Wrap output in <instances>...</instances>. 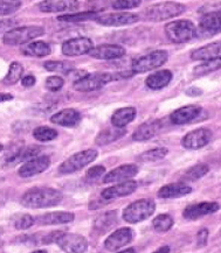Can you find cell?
Returning <instances> with one entry per match:
<instances>
[{"mask_svg":"<svg viewBox=\"0 0 221 253\" xmlns=\"http://www.w3.org/2000/svg\"><path fill=\"white\" fill-rule=\"evenodd\" d=\"M126 50L119 44H100L94 47L89 55L96 60H117L125 55Z\"/></svg>","mask_w":221,"mask_h":253,"instance_id":"19","label":"cell"},{"mask_svg":"<svg viewBox=\"0 0 221 253\" xmlns=\"http://www.w3.org/2000/svg\"><path fill=\"white\" fill-rule=\"evenodd\" d=\"M152 225L157 232H167L173 226V218L167 213H162L152 220Z\"/></svg>","mask_w":221,"mask_h":253,"instance_id":"38","label":"cell"},{"mask_svg":"<svg viewBox=\"0 0 221 253\" xmlns=\"http://www.w3.org/2000/svg\"><path fill=\"white\" fill-rule=\"evenodd\" d=\"M221 57V41L213 42L206 46L198 48L191 53V58L193 61H210Z\"/></svg>","mask_w":221,"mask_h":253,"instance_id":"25","label":"cell"},{"mask_svg":"<svg viewBox=\"0 0 221 253\" xmlns=\"http://www.w3.org/2000/svg\"><path fill=\"white\" fill-rule=\"evenodd\" d=\"M192 191V188L185 183H170L165 184L158 190V196L161 199H178L186 196Z\"/></svg>","mask_w":221,"mask_h":253,"instance_id":"27","label":"cell"},{"mask_svg":"<svg viewBox=\"0 0 221 253\" xmlns=\"http://www.w3.org/2000/svg\"><path fill=\"white\" fill-rule=\"evenodd\" d=\"M136 117H137V110L132 106L118 109L112 113L111 124L113 127L124 128L126 125L135 121Z\"/></svg>","mask_w":221,"mask_h":253,"instance_id":"28","label":"cell"},{"mask_svg":"<svg viewBox=\"0 0 221 253\" xmlns=\"http://www.w3.org/2000/svg\"><path fill=\"white\" fill-rule=\"evenodd\" d=\"M60 21H66V22H79V21H88V20H97V13L93 11L88 12H79L75 14H64L60 15L57 18Z\"/></svg>","mask_w":221,"mask_h":253,"instance_id":"35","label":"cell"},{"mask_svg":"<svg viewBox=\"0 0 221 253\" xmlns=\"http://www.w3.org/2000/svg\"><path fill=\"white\" fill-rule=\"evenodd\" d=\"M35 82H37V80H35V77L33 75H27V76H25L24 79L21 80V84L25 87L33 86L34 84H35Z\"/></svg>","mask_w":221,"mask_h":253,"instance_id":"47","label":"cell"},{"mask_svg":"<svg viewBox=\"0 0 221 253\" xmlns=\"http://www.w3.org/2000/svg\"><path fill=\"white\" fill-rule=\"evenodd\" d=\"M207 241H209V230H200L197 235V245L199 248H203V246L207 244Z\"/></svg>","mask_w":221,"mask_h":253,"instance_id":"46","label":"cell"},{"mask_svg":"<svg viewBox=\"0 0 221 253\" xmlns=\"http://www.w3.org/2000/svg\"><path fill=\"white\" fill-rule=\"evenodd\" d=\"M117 253H137L136 252V250L135 249H128V250H124V251H122V252H117Z\"/></svg>","mask_w":221,"mask_h":253,"instance_id":"51","label":"cell"},{"mask_svg":"<svg viewBox=\"0 0 221 253\" xmlns=\"http://www.w3.org/2000/svg\"><path fill=\"white\" fill-rule=\"evenodd\" d=\"M44 34L45 29L40 26H24V27L13 28L6 32L2 37V42L7 46H20V44L25 46Z\"/></svg>","mask_w":221,"mask_h":253,"instance_id":"5","label":"cell"},{"mask_svg":"<svg viewBox=\"0 0 221 253\" xmlns=\"http://www.w3.org/2000/svg\"><path fill=\"white\" fill-rule=\"evenodd\" d=\"M142 4L141 0H116V1L111 2V6L113 9L117 11H123V9L129 8H136Z\"/></svg>","mask_w":221,"mask_h":253,"instance_id":"43","label":"cell"},{"mask_svg":"<svg viewBox=\"0 0 221 253\" xmlns=\"http://www.w3.org/2000/svg\"><path fill=\"white\" fill-rule=\"evenodd\" d=\"M197 27L190 20H174L165 25V35L173 43H185L197 37Z\"/></svg>","mask_w":221,"mask_h":253,"instance_id":"3","label":"cell"},{"mask_svg":"<svg viewBox=\"0 0 221 253\" xmlns=\"http://www.w3.org/2000/svg\"><path fill=\"white\" fill-rule=\"evenodd\" d=\"M99 157V152L96 150H86L81 151L79 153L73 154L69 157L67 160H64L62 164L58 167V171L61 174H71L75 173V171H79L83 169L84 167L88 166L89 164H92L96 160V158Z\"/></svg>","mask_w":221,"mask_h":253,"instance_id":"8","label":"cell"},{"mask_svg":"<svg viewBox=\"0 0 221 253\" xmlns=\"http://www.w3.org/2000/svg\"><path fill=\"white\" fill-rule=\"evenodd\" d=\"M22 74H24V67L15 61V62L11 63L7 75L5 76V79L2 82H4L5 85H13V84L19 82V80L21 79Z\"/></svg>","mask_w":221,"mask_h":253,"instance_id":"33","label":"cell"},{"mask_svg":"<svg viewBox=\"0 0 221 253\" xmlns=\"http://www.w3.org/2000/svg\"><path fill=\"white\" fill-rule=\"evenodd\" d=\"M117 223V213L116 211H108L105 215L100 216L95 220V229L99 230L100 232H106L111 226L116 225Z\"/></svg>","mask_w":221,"mask_h":253,"instance_id":"32","label":"cell"},{"mask_svg":"<svg viewBox=\"0 0 221 253\" xmlns=\"http://www.w3.org/2000/svg\"><path fill=\"white\" fill-rule=\"evenodd\" d=\"M105 174H106V168L101 166V165L89 168L87 171V176L88 178H90V180H96V178L103 176Z\"/></svg>","mask_w":221,"mask_h":253,"instance_id":"45","label":"cell"},{"mask_svg":"<svg viewBox=\"0 0 221 253\" xmlns=\"http://www.w3.org/2000/svg\"><path fill=\"white\" fill-rule=\"evenodd\" d=\"M62 199V194L57 189L37 187L26 191L21 197V204L26 208H31V209H45V208L58 206Z\"/></svg>","mask_w":221,"mask_h":253,"instance_id":"1","label":"cell"},{"mask_svg":"<svg viewBox=\"0 0 221 253\" xmlns=\"http://www.w3.org/2000/svg\"><path fill=\"white\" fill-rule=\"evenodd\" d=\"M44 68L48 71H53V73H62L64 75L70 73L73 69L70 62H63V61H47L44 63Z\"/></svg>","mask_w":221,"mask_h":253,"instance_id":"39","label":"cell"},{"mask_svg":"<svg viewBox=\"0 0 221 253\" xmlns=\"http://www.w3.org/2000/svg\"><path fill=\"white\" fill-rule=\"evenodd\" d=\"M172 79H173V74H172V71L164 69L149 75L145 80V84L146 86L151 90H161V89H164L165 86H167L172 81Z\"/></svg>","mask_w":221,"mask_h":253,"instance_id":"26","label":"cell"},{"mask_svg":"<svg viewBox=\"0 0 221 253\" xmlns=\"http://www.w3.org/2000/svg\"><path fill=\"white\" fill-rule=\"evenodd\" d=\"M156 210V203L151 199L137 200L123 210V219L130 224L143 222L154 215Z\"/></svg>","mask_w":221,"mask_h":253,"instance_id":"4","label":"cell"},{"mask_svg":"<svg viewBox=\"0 0 221 253\" xmlns=\"http://www.w3.org/2000/svg\"><path fill=\"white\" fill-rule=\"evenodd\" d=\"M219 209L220 206L217 202H200L185 208L183 216L187 220H196L201 217L217 212Z\"/></svg>","mask_w":221,"mask_h":253,"instance_id":"15","label":"cell"},{"mask_svg":"<svg viewBox=\"0 0 221 253\" xmlns=\"http://www.w3.org/2000/svg\"><path fill=\"white\" fill-rule=\"evenodd\" d=\"M94 49V43L89 38L80 37L64 41L61 50L66 56H81L89 54Z\"/></svg>","mask_w":221,"mask_h":253,"instance_id":"12","label":"cell"},{"mask_svg":"<svg viewBox=\"0 0 221 253\" xmlns=\"http://www.w3.org/2000/svg\"><path fill=\"white\" fill-rule=\"evenodd\" d=\"M20 50L25 56L32 57H45L52 53L51 46L44 41L29 42V43L25 44V46H21Z\"/></svg>","mask_w":221,"mask_h":253,"instance_id":"29","label":"cell"},{"mask_svg":"<svg viewBox=\"0 0 221 253\" xmlns=\"http://www.w3.org/2000/svg\"><path fill=\"white\" fill-rule=\"evenodd\" d=\"M221 69V57L214 58V60L205 61V62L198 64L197 67L193 68V76L201 77L205 75H209L211 73Z\"/></svg>","mask_w":221,"mask_h":253,"instance_id":"31","label":"cell"},{"mask_svg":"<svg viewBox=\"0 0 221 253\" xmlns=\"http://www.w3.org/2000/svg\"><path fill=\"white\" fill-rule=\"evenodd\" d=\"M75 216L73 212L67 211H54L44 213V215L38 216L35 218V222L39 225H58V224H67V223L73 222Z\"/></svg>","mask_w":221,"mask_h":253,"instance_id":"24","label":"cell"},{"mask_svg":"<svg viewBox=\"0 0 221 253\" xmlns=\"http://www.w3.org/2000/svg\"><path fill=\"white\" fill-rule=\"evenodd\" d=\"M41 152V147L40 146H31V147L24 148V150H20L19 152L17 158H15L14 161H31L33 159L39 158V154Z\"/></svg>","mask_w":221,"mask_h":253,"instance_id":"40","label":"cell"},{"mask_svg":"<svg viewBox=\"0 0 221 253\" xmlns=\"http://www.w3.org/2000/svg\"><path fill=\"white\" fill-rule=\"evenodd\" d=\"M39 9L45 13H60L66 11H75L79 2L73 0H45L39 2Z\"/></svg>","mask_w":221,"mask_h":253,"instance_id":"23","label":"cell"},{"mask_svg":"<svg viewBox=\"0 0 221 253\" xmlns=\"http://www.w3.org/2000/svg\"><path fill=\"white\" fill-rule=\"evenodd\" d=\"M221 33V11L211 12L200 19L197 29V37L211 38Z\"/></svg>","mask_w":221,"mask_h":253,"instance_id":"11","label":"cell"},{"mask_svg":"<svg viewBox=\"0 0 221 253\" xmlns=\"http://www.w3.org/2000/svg\"><path fill=\"white\" fill-rule=\"evenodd\" d=\"M139 20V17L135 13L129 12H117L110 14L101 15L97 19V24L107 26V27H119V26L132 25Z\"/></svg>","mask_w":221,"mask_h":253,"instance_id":"13","label":"cell"},{"mask_svg":"<svg viewBox=\"0 0 221 253\" xmlns=\"http://www.w3.org/2000/svg\"><path fill=\"white\" fill-rule=\"evenodd\" d=\"M56 244L66 253H84L88 250V242L83 236L77 233H61Z\"/></svg>","mask_w":221,"mask_h":253,"instance_id":"9","label":"cell"},{"mask_svg":"<svg viewBox=\"0 0 221 253\" xmlns=\"http://www.w3.org/2000/svg\"><path fill=\"white\" fill-rule=\"evenodd\" d=\"M51 122L63 127H74L81 122V113L74 109H64L51 117Z\"/></svg>","mask_w":221,"mask_h":253,"instance_id":"21","label":"cell"},{"mask_svg":"<svg viewBox=\"0 0 221 253\" xmlns=\"http://www.w3.org/2000/svg\"><path fill=\"white\" fill-rule=\"evenodd\" d=\"M138 184L136 181H126V182H122L116 184V186L106 188L105 190L102 191V197L105 200H115L119 199V197H125L130 195V194L135 193L136 189H137Z\"/></svg>","mask_w":221,"mask_h":253,"instance_id":"20","label":"cell"},{"mask_svg":"<svg viewBox=\"0 0 221 253\" xmlns=\"http://www.w3.org/2000/svg\"><path fill=\"white\" fill-rule=\"evenodd\" d=\"M21 7V1L19 0H11V1H1L0 2V14L2 17L12 14Z\"/></svg>","mask_w":221,"mask_h":253,"instance_id":"42","label":"cell"},{"mask_svg":"<svg viewBox=\"0 0 221 253\" xmlns=\"http://www.w3.org/2000/svg\"><path fill=\"white\" fill-rule=\"evenodd\" d=\"M162 129V122L159 119L145 122L144 124L139 125L132 134V139L135 141H146L155 138Z\"/></svg>","mask_w":221,"mask_h":253,"instance_id":"22","label":"cell"},{"mask_svg":"<svg viewBox=\"0 0 221 253\" xmlns=\"http://www.w3.org/2000/svg\"><path fill=\"white\" fill-rule=\"evenodd\" d=\"M32 253H48L46 250H37V251L32 252Z\"/></svg>","mask_w":221,"mask_h":253,"instance_id":"52","label":"cell"},{"mask_svg":"<svg viewBox=\"0 0 221 253\" xmlns=\"http://www.w3.org/2000/svg\"><path fill=\"white\" fill-rule=\"evenodd\" d=\"M135 237L134 230L130 228H121L113 231L105 241V248L110 252L122 249L123 246L131 243Z\"/></svg>","mask_w":221,"mask_h":253,"instance_id":"14","label":"cell"},{"mask_svg":"<svg viewBox=\"0 0 221 253\" xmlns=\"http://www.w3.org/2000/svg\"><path fill=\"white\" fill-rule=\"evenodd\" d=\"M14 228L18 230H27L35 223V218L31 215L24 213V215H15L12 218Z\"/></svg>","mask_w":221,"mask_h":253,"instance_id":"41","label":"cell"},{"mask_svg":"<svg viewBox=\"0 0 221 253\" xmlns=\"http://www.w3.org/2000/svg\"><path fill=\"white\" fill-rule=\"evenodd\" d=\"M14 98L11 93H1V102H7V100H11Z\"/></svg>","mask_w":221,"mask_h":253,"instance_id":"50","label":"cell"},{"mask_svg":"<svg viewBox=\"0 0 221 253\" xmlns=\"http://www.w3.org/2000/svg\"><path fill=\"white\" fill-rule=\"evenodd\" d=\"M51 166V158L47 155H40L37 159L25 162L22 166L19 168L18 174L21 177H31L34 175L44 173Z\"/></svg>","mask_w":221,"mask_h":253,"instance_id":"16","label":"cell"},{"mask_svg":"<svg viewBox=\"0 0 221 253\" xmlns=\"http://www.w3.org/2000/svg\"><path fill=\"white\" fill-rule=\"evenodd\" d=\"M126 134L125 128H118V127H111V128H105L102 129L97 137L95 138V144L97 146H106L111 144V142L118 140Z\"/></svg>","mask_w":221,"mask_h":253,"instance_id":"30","label":"cell"},{"mask_svg":"<svg viewBox=\"0 0 221 253\" xmlns=\"http://www.w3.org/2000/svg\"><path fill=\"white\" fill-rule=\"evenodd\" d=\"M138 174V167L136 165H122L115 169L110 170L108 174L105 175L103 177V182L105 183H113V182H126L130 181Z\"/></svg>","mask_w":221,"mask_h":253,"instance_id":"18","label":"cell"},{"mask_svg":"<svg viewBox=\"0 0 221 253\" xmlns=\"http://www.w3.org/2000/svg\"><path fill=\"white\" fill-rule=\"evenodd\" d=\"M57 135L58 133L56 129L48 127V126H39V127L34 128L33 131V137L41 142L54 140L55 138H57Z\"/></svg>","mask_w":221,"mask_h":253,"instance_id":"37","label":"cell"},{"mask_svg":"<svg viewBox=\"0 0 221 253\" xmlns=\"http://www.w3.org/2000/svg\"><path fill=\"white\" fill-rule=\"evenodd\" d=\"M185 9H186V7L183 4H179V2L163 1L154 6H150L145 11L144 15L146 20L159 22L183 14Z\"/></svg>","mask_w":221,"mask_h":253,"instance_id":"6","label":"cell"},{"mask_svg":"<svg viewBox=\"0 0 221 253\" xmlns=\"http://www.w3.org/2000/svg\"><path fill=\"white\" fill-rule=\"evenodd\" d=\"M63 84L64 81L60 76H50L46 80V87L50 91H58V90L62 89Z\"/></svg>","mask_w":221,"mask_h":253,"instance_id":"44","label":"cell"},{"mask_svg":"<svg viewBox=\"0 0 221 253\" xmlns=\"http://www.w3.org/2000/svg\"><path fill=\"white\" fill-rule=\"evenodd\" d=\"M213 133L209 128H198L194 131L188 132L186 135H184V138L181 139V145L186 150H192L197 151L200 150L210 144V141L212 140Z\"/></svg>","mask_w":221,"mask_h":253,"instance_id":"10","label":"cell"},{"mask_svg":"<svg viewBox=\"0 0 221 253\" xmlns=\"http://www.w3.org/2000/svg\"><path fill=\"white\" fill-rule=\"evenodd\" d=\"M168 154V150L166 147H156L152 150H149L139 155V160L143 162H155L163 160Z\"/></svg>","mask_w":221,"mask_h":253,"instance_id":"34","label":"cell"},{"mask_svg":"<svg viewBox=\"0 0 221 253\" xmlns=\"http://www.w3.org/2000/svg\"><path fill=\"white\" fill-rule=\"evenodd\" d=\"M209 171H210V167L207 166L206 164H199V165H196V166L191 167L190 169H187L186 173L184 174L183 178L185 181H191V182H193V181H197L203 176H205Z\"/></svg>","mask_w":221,"mask_h":253,"instance_id":"36","label":"cell"},{"mask_svg":"<svg viewBox=\"0 0 221 253\" xmlns=\"http://www.w3.org/2000/svg\"><path fill=\"white\" fill-rule=\"evenodd\" d=\"M126 73V71H125ZM125 73H94V74H86L82 79L75 81L74 83V89L80 92H90L99 90L103 87L106 84H108L112 81L121 80L123 77H129L134 75L135 73L125 74Z\"/></svg>","mask_w":221,"mask_h":253,"instance_id":"2","label":"cell"},{"mask_svg":"<svg viewBox=\"0 0 221 253\" xmlns=\"http://www.w3.org/2000/svg\"><path fill=\"white\" fill-rule=\"evenodd\" d=\"M171 249L168 248V246H162L161 249L156 250V251L154 253H170Z\"/></svg>","mask_w":221,"mask_h":253,"instance_id":"49","label":"cell"},{"mask_svg":"<svg viewBox=\"0 0 221 253\" xmlns=\"http://www.w3.org/2000/svg\"><path fill=\"white\" fill-rule=\"evenodd\" d=\"M168 60V53L167 50H155L151 53L141 56L132 62L131 64V70L135 74H142V73H148L157 68L162 67L163 64L167 62Z\"/></svg>","mask_w":221,"mask_h":253,"instance_id":"7","label":"cell"},{"mask_svg":"<svg viewBox=\"0 0 221 253\" xmlns=\"http://www.w3.org/2000/svg\"><path fill=\"white\" fill-rule=\"evenodd\" d=\"M203 91H201V89H198V87H188L186 90V95L188 96H192V97H197V96H200Z\"/></svg>","mask_w":221,"mask_h":253,"instance_id":"48","label":"cell"},{"mask_svg":"<svg viewBox=\"0 0 221 253\" xmlns=\"http://www.w3.org/2000/svg\"><path fill=\"white\" fill-rule=\"evenodd\" d=\"M201 112H203L201 106L196 105V104H191V105L183 106V108L172 112L170 116V121L174 125H185L197 119Z\"/></svg>","mask_w":221,"mask_h":253,"instance_id":"17","label":"cell"}]
</instances>
